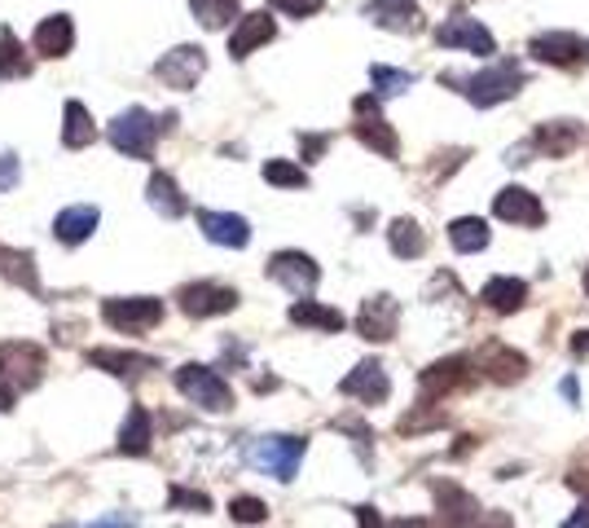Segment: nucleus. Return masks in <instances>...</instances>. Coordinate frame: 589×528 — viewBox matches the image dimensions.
Listing matches in <instances>:
<instances>
[{
  "mask_svg": "<svg viewBox=\"0 0 589 528\" xmlns=\"http://www.w3.org/2000/svg\"><path fill=\"white\" fill-rule=\"evenodd\" d=\"M475 370H484L493 384H520L528 375V357L506 348V344H489L480 357H475Z\"/></svg>",
  "mask_w": 589,
  "mask_h": 528,
  "instance_id": "nucleus-15",
  "label": "nucleus"
},
{
  "mask_svg": "<svg viewBox=\"0 0 589 528\" xmlns=\"http://www.w3.org/2000/svg\"><path fill=\"white\" fill-rule=\"evenodd\" d=\"M339 392L352 397V401H365V406H383V401L392 397V379H387V370H383L378 362H361L356 370L343 375Z\"/></svg>",
  "mask_w": 589,
  "mask_h": 528,
  "instance_id": "nucleus-11",
  "label": "nucleus"
},
{
  "mask_svg": "<svg viewBox=\"0 0 589 528\" xmlns=\"http://www.w3.org/2000/svg\"><path fill=\"white\" fill-rule=\"evenodd\" d=\"M449 84H458V93L471 106H497V101H511L528 84V75H524L520 62H497L480 75H449Z\"/></svg>",
  "mask_w": 589,
  "mask_h": 528,
  "instance_id": "nucleus-1",
  "label": "nucleus"
},
{
  "mask_svg": "<svg viewBox=\"0 0 589 528\" xmlns=\"http://www.w3.org/2000/svg\"><path fill=\"white\" fill-rule=\"evenodd\" d=\"M356 115H361V123H356V137L370 146V150H378V154H396L400 150V141H396V132H392V123L378 115V101L374 97H356Z\"/></svg>",
  "mask_w": 589,
  "mask_h": 528,
  "instance_id": "nucleus-14",
  "label": "nucleus"
},
{
  "mask_svg": "<svg viewBox=\"0 0 589 528\" xmlns=\"http://www.w3.org/2000/svg\"><path fill=\"white\" fill-rule=\"evenodd\" d=\"M303 150H308V159H312V154H321V150H325V141H321V137H308V141H303Z\"/></svg>",
  "mask_w": 589,
  "mask_h": 528,
  "instance_id": "nucleus-46",
  "label": "nucleus"
},
{
  "mask_svg": "<svg viewBox=\"0 0 589 528\" xmlns=\"http://www.w3.org/2000/svg\"><path fill=\"white\" fill-rule=\"evenodd\" d=\"M467 384H471V362H462V357H449V362H436L422 370V392H436V397L467 388Z\"/></svg>",
  "mask_w": 589,
  "mask_h": 528,
  "instance_id": "nucleus-27",
  "label": "nucleus"
},
{
  "mask_svg": "<svg viewBox=\"0 0 589 528\" xmlns=\"http://www.w3.org/2000/svg\"><path fill=\"white\" fill-rule=\"evenodd\" d=\"M88 366L115 375V379H137L146 370H154V357H141V353H119V348H93L88 353Z\"/></svg>",
  "mask_w": 589,
  "mask_h": 528,
  "instance_id": "nucleus-22",
  "label": "nucleus"
},
{
  "mask_svg": "<svg viewBox=\"0 0 589 528\" xmlns=\"http://www.w3.org/2000/svg\"><path fill=\"white\" fill-rule=\"evenodd\" d=\"M278 35V22L269 18V13H247L238 26H234V35H229V53L243 62V57H251L260 44H269Z\"/></svg>",
  "mask_w": 589,
  "mask_h": 528,
  "instance_id": "nucleus-19",
  "label": "nucleus"
},
{
  "mask_svg": "<svg viewBox=\"0 0 589 528\" xmlns=\"http://www.w3.org/2000/svg\"><path fill=\"white\" fill-rule=\"evenodd\" d=\"M4 410H13V392L0 384V414H4Z\"/></svg>",
  "mask_w": 589,
  "mask_h": 528,
  "instance_id": "nucleus-48",
  "label": "nucleus"
},
{
  "mask_svg": "<svg viewBox=\"0 0 589 528\" xmlns=\"http://www.w3.org/2000/svg\"><path fill=\"white\" fill-rule=\"evenodd\" d=\"M321 4L325 0H274V9L291 13V18H312V13H321Z\"/></svg>",
  "mask_w": 589,
  "mask_h": 528,
  "instance_id": "nucleus-40",
  "label": "nucleus"
},
{
  "mask_svg": "<svg viewBox=\"0 0 589 528\" xmlns=\"http://www.w3.org/2000/svg\"><path fill=\"white\" fill-rule=\"evenodd\" d=\"M356 525L361 528H383V520H378V511H374V507H356Z\"/></svg>",
  "mask_w": 589,
  "mask_h": 528,
  "instance_id": "nucleus-42",
  "label": "nucleus"
},
{
  "mask_svg": "<svg viewBox=\"0 0 589 528\" xmlns=\"http://www.w3.org/2000/svg\"><path fill=\"white\" fill-rule=\"evenodd\" d=\"M181 309L190 317H221V313H234L238 309V291L234 287H221V282H190L181 287Z\"/></svg>",
  "mask_w": 589,
  "mask_h": 528,
  "instance_id": "nucleus-8",
  "label": "nucleus"
},
{
  "mask_svg": "<svg viewBox=\"0 0 589 528\" xmlns=\"http://www.w3.org/2000/svg\"><path fill=\"white\" fill-rule=\"evenodd\" d=\"M449 243H453L458 251H484V247H489V225H484L480 216H458V220L449 225Z\"/></svg>",
  "mask_w": 589,
  "mask_h": 528,
  "instance_id": "nucleus-34",
  "label": "nucleus"
},
{
  "mask_svg": "<svg viewBox=\"0 0 589 528\" xmlns=\"http://www.w3.org/2000/svg\"><path fill=\"white\" fill-rule=\"evenodd\" d=\"M22 75H31V53H22L18 35L0 26V79H22Z\"/></svg>",
  "mask_w": 589,
  "mask_h": 528,
  "instance_id": "nucleus-33",
  "label": "nucleus"
},
{
  "mask_svg": "<svg viewBox=\"0 0 589 528\" xmlns=\"http://www.w3.org/2000/svg\"><path fill=\"white\" fill-rule=\"evenodd\" d=\"M493 216L506 220V225H524V229H533V225L546 220V207H542V198L528 194L524 185H506V190L493 198Z\"/></svg>",
  "mask_w": 589,
  "mask_h": 528,
  "instance_id": "nucleus-12",
  "label": "nucleus"
},
{
  "mask_svg": "<svg viewBox=\"0 0 589 528\" xmlns=\"http://www.w3.org/2000/svg\"><path fill=\"white\" fill-rule=\"evenodd\" d=\"M207 71V53L199 44H176L172 53H163L154 62V75L168 84V88H194Z\"/></svg>",
  "mask_w": 589,
  "mask_h": 528,
  "instance_id": "nucleus-7",
  "label": "nucleus"
},
{
  "mask_svg": "<svg viewBox=\"0 0 589 528\" xmlns=\"http://www.w3.org/2000/svg\"><path fill=\"white\" fill-rule=\"evenodd\" d=\"M18 176H22V168H18V154H0V190H13L18 185Z\"/></svg>",
  "mask_w": 589,
  "mask_h": 528,
  "instance_id": "nucleus-41",
  "label": "nucleus"
},
{
  "mask_svg": "<svg viewBox=\"0 0 589 528\" xmlns=\"http://www.w3.org/2000/svg\"><path fill=\"white\" fill-rule=\"evenodd\" d=\"M44 379V348L26 344V340H4L0 344V384L18 397L31 392Z\"/></svg>",
  "mask_w": 589,
  "mask_h": 528,
  "instance_id": "nucleus-4",
  "label": "nucleus"
},
{
  "mask_svg": "<svg viewBox=\"0 0 589 528\" xmlns=\"http://www.w3.org/2000/svg\"><path fill=\"white\" fill-rule=\"evenodd\" d=\"M396 322H400V304L392 295H370L356 313V331L370 340V344H387L396 335Z\"/></svg>",
  "mask_w": 589,
  "mask_h": 528,
  "instance_id": "nucleus-13",
  "label": "nucleus"
},
{
  "mask_svg": "<svg viewBox=\"0 0 589 528\" xmlns=\"http://www.w3.org/2000/svg\"><path fill=\"white\" fill-rule=\"evenodd\" d=\"M93 141H97V123H93L88 106L84 101H66L62 106V146L66 150H84Z\"/></svg>",
  "mask_w": 589,
  "mask_h": 528,
  "instance_id": "nucleus-24",
  "label": "nucleus"
},
{
  "mask_svg": "<svg viewBox=\"0 0 589 528\" xmlns=\"http://www.w3.org/2000/svg\"><path fill=\"white\" fill-rule=\"evenodd\" d=\"M159 128H163V123H159L150 110L132 106V110H124V115L110 119L106 137H110V146H115L119 154H128V159H150V154H154V141H159Z\"/></svg>",
  "mask_w": 589,
  "mask_h": 528,
  "instance_id": "nucleus-2",
  "label": "nucleus"
},
{
  "mask_svg": "<svg viewBox=\"0 0 589 528\" xmlns=\"http://www.w3.org/2000/svg\"><path fill=\"white\" fill-rule=\"evenodd\" d=\"M291 322L294 326H317V331H343V313L339 309H325V304H312V300H299L291 304Z\"/></svg>",
  "mask_w": 589,
  "mask_h": 528,
  "instance_id": "nucleus-32",
  "label": "nucleus"
},
{
  "mask_svg": "<svg viewBox=\"0 0 589 528\" xmlns=\"http://www.w3.org/2000/svg\"><path fill=\"white\" fill-rule=\"evenodd\" d=\"M400 528H427V525H422V520H405Z\"/></svg>",
  "mask_w": 589,
  "mask_h": 528,
  "instance_id": "nucleus-49",
  "label": "nucleus"
},
{
  "mask_svg": "<svg viewBox=\"0 0 589 528\" xmlns=\"http://www.w3.org/2000/svg\"><path fill=\"white\" fill-rule=\"evenodd\" d=\"M564 397H568V401H581V388H577V379H564Z\"/></svg>",
  "mask_w": 589,
  "mask_h": 528,
  "instance_id": "nucleus-47",
  "label": "nucleus"
},
{
  "mask_svg": "<svg viewBox=\"0 0 589 528\" xmlns=\"http://www.w3.org/2000/svg\"><path fill=\"white\" fill-rule=\"evenodd\" d=\"M146 198H150V207H154L159 216H168V220H181V216L190 212V203H185L181 185H176L168 172H154V176H150V185H146Z\"/></svg>",
  "mask_w": 589,
  "mask_h": 528,
  "instance_id": "nucleus-25",
  "label": "nucleus"
},
{
  "mask_svg": "<svg viewBox=\"0 0 589 528\" xmlns=\"http://www.w3.org/2000/svg\"><path fill=\"white\" fill-rule=\"evenodd\" d=\"M101 317H106V326H115L124 335H141L163 322V304L154 295H119V300H101Z\"/></svg>",
  "mask_w": 589,
  "mask_h": 528,
  "instance_id": "nucleus-5",
  "label": "nucleus"
},
{
  "mask_svg": "<svg viewBox=\"0 0 589 528\" xmlns=\"http://www.w3.org/2000/svg\"><path fill=\"white\" fill-rule=\"evenodd\" d=\"M431 494H436V511H440L445 528H471L475 525V498H471L467 489H458L453 481H436V485H431Z\"/></svg>",
  "mask_w": 589,
  "mask_h": 528,
  "instance_id": "nucleus-16",
  "label": "nucleus"
},
{
  "mask_svg": "<svg viewBox=\"0 0 589 528\" xmlns=\"http://www.w3.org/2000/svg\"><path fill=\"white\" fill-rule=\"evenodd\" d=\"M370 18L387 31H422V13H418V0H374L370 4Z\"/></svg>",
  "mask_w": 589,
  "mask_h": 528,
  "instance_id": "nucleus-23",
  "label": "nucleus"
},
{
  "mask_svg": "<svg viewBox=\"0 0 589 528\" xmlns=\"http://www.w3.org/2000/svg\"><path fill=\"white\" fill-rule=\"evenodd\" d=\"M176 392L190 397V401H194L199 410H207V414H229V410H234L229 384H225L216 370L199 366V362H190V366L176 370Z\"/></svg>",
  "mask_w": 589,
  "mask_h": 528,
  "instance_id": "nucleus-3",
  "label": "nucleus"
},
{
  "mask_svg": "<svg viewBox=\"0 0 589 528\" xmlns=\"http://www.w3.org/2000/svg\"><path fill=\"white\" fill-rule=\"evenodd\" d=\"M564 528H589V507H577V516H572Z\"/></svg>",
  "mask_w": 589,
  "mask_h": 528,
  "instance_id": "nucleus-45",
  "label": "nucleus"
},
{
  "mask_svg": "<svg viewBox=\"0 0 589 528\" xmlns=\"http://www.w3.org/2000/svg\"><path fill=\"white\" fill-rule=\"evenodd\" d=\"M436 40L440 44H449V49H467V53H475V57H489V53H497V40H493V31L484 26V22H475V18H449L445 26H436Z\"/></svg>",
  "mask_w": 589,
  "mask_h": 528,
  "instance_id": "nucleus-10",
  "label": "nucleus"
},
{
  "mask_svg": "<svg viewBox=\"0 0 589 528\" xmlns=\"http://www.w3.org/2000/svg\"><path fill=\"white\" fill-rule=\"evenodd\" d=\"M586 291H589V269H586Z\"/></svg>",
  "mask_w": 589,
  "mask_h": 528,
  "instance_id": "nucleus-50",
  "label": "nucleus"
},
{
  "mask_svg": "<svg viewBox=\"0 0 589 528\" xmlns=\"http://www.w3.org/2000/svg\"><path fill=\"white\" fill-rule=\"evenodd\" d=\"M572 357H589V331L572 335Z\"/></svg>",
  "mask_w": 589,
  "mask_h": 528,
  "instance_id": "nucleus-43",
  "label": "nucleus"
},
{
  "mask_svg": "<svg viewBox=\"0 0 589 528\" xmlns=\"http://www.w3.org/2000/svg\"><path fill=\"white\" fill-rule=\"evenodd\" d=\"M199 225H203L207 243H216V247H247L251 243V225L234 212H199Z\"/></svg>",
  "mask_w": 589,
  "mask_h": 528,
  "instance_id": "nucleus-21",
  "label": "nucleus"
},
{
  "mask_svg": "<svg viewBox=\"0 0 589 528\" xmlns=\"http://www.w3.org/2000/svg\"><path fill=\"white\" fill-rule=\"evenodd\" d=\"M247 459H251V467H260V472H269L274 481H294V472H299V459H303V437H265V441H256L251 450H247Z\"/></svg>",
  "mask_w": 589,
  "mask_h": 528,
  "instance_id": "nucleus-6",
  "label": "nucleus"
},
{
  "mask_svg": "<svg viewBox=\"0 0 589 528\" xmlns=\"http://www.w3.org/2000/svg\"><path fill=\"white\" fill-rule=\"evenodd\" d=\"M71 44H75V22H71V13H49V18L35 26V35H31V49H35L40 57H66Z\"/></svg>",
  "mask_w": 589,
  "mask_h": 528,
  "instance_id": "nucleus-17",
  "label": "nucleus"
},
{
  "mask_svg": "<svg viewBox=\"0 0 589 528\" xmlns=\"http://www.w3.org/2000/svg\"><path fill=\"white\" fill-rule=\"evenodd\" d=\"M581 53H586V40L572 35V31H542L533 40V57L537 62H550V66H572Z\"/></svg>",
  "mask_w": 589,
  "mask_h": 528,
  "instance_id": "nucleus-20",
  "label": "nucleus"
},
{
  "mask_svg": "<svg viewBox=\"0 0 589 528\" xmlns=\"http://www.w3.org/2000/svg\"><path fill=\"white\" fill-rule=\"evenodd\" d=\"M370 79H374V88H378L383 97H396V93H405V88L414 84V75H409V71H396V66H374Z\"/></svg>",
  "mask_w": 589,
  "mask_h": 528,
  "instance_id": "nucleus-37",
  "label": "nucleus"
},
{
  "mask_svg": "<svg viewBox=\"0 0 589 528\" xmlns=\"http://www.w3.org/2000/svg\"><path fill=\"white\" fill-rule=\"evenodd\" d=\"M387 243H392V251H396L400 260H418V256L427 251V234H422L414 220H392V225H387Z\"/></svg>",
  "mask_w": 589,
  "mask_h": 528,
  "instance_id": "nucleus-31",
  "label": "nucleus"
},
{
  "mask_svg": "<svg viewBox=\"0 0 589 528\" xmlns=\"http://www.w3.org/2000/svg\"><path fill=\"white\" fill-rule=\"evenodd\" d=\"M190 9L207 31H221L229 18H238V0H190Z\"/></svg>",
  "mask_w": 589,
  "mask_h": 528,
  "instance_id": "nucleus-35",
  "label": "nucleus"
},
{
  "mask_svg": "<svg viewBox=\"0 0 589 528\" xmlns=\"http://www.w3.org/2000/svg\"><path fill=\"white\" fill-rule=\"evenodd\" d=\"M269 278H274L278 287H287L291 295H308V291L321 282V269H317V260L303 256V251H278V256L269 260Z\"/></svg>",
  "mask_w": 589,
  "mask_h": 528,
  "instance_id": "nucleus-9",
  "label": "nucleus"
},
{
  "mask_svg": "<svg viewBox=\"0 0 589 528\" xmlns=\"http://www.w3.org/2000/svg\"><path fill=\"white\" fill-rule=\"evenodd\" d=\"M265 181H269V185H282V190H303V185H308V172L287 163V159H269V163H265Z\"/></svg>",
  "mask_w": 589,
  "mask_h": 528,
  "instance_id": "nucleus-36",
  "label": "nucleus"
},
{
  "mask_svg": "<svg viewBox=\"0 0 589 528\" xmlns=\"http://www.w3.org/2000/svg\"><path fill=\"white\" fill-rule=\"evenodd\" d=\"M581 141H586V128H581L577 119H550V123H542V128L533 132V146H537L542 154H555V159L572 154Z\"/></svg>",
  "mask_w": 589,
  "mask_h": 528,
  "instance_id": "nucleus-18",
  "label": "nucleus"
},
{
  "mask_svg": "<svg viewBox=\"0 0 589 528\" xmlns=\"http://www.w3.org/2000/svg\"><path fill=\"white\" fill-rule=\"evenodd\" d=\"M0 278L40 295V273H35V256L31 251H18V247H0Z\"/></svg>",
  "mask_w": 589,
  "mask_h": 528,
  "instance_id": "nucleus-28",
  "label": "nucleus"
},
{
  "mask_svg": "<svg viewBox=\"0 0 589 528\" xmlns=\"http://www.w3.org/2000/svg\"><path fill=\"white\" fill-rule=\"evenodd\" d=\"M93 229H97V207H66V212L53 220V238H57L62 247H79V243H88Z\"/></svg>",
  "mask_w": 589,
  "mask_h": 528,
  "instance_id": "nucleus-26",
  "label": "nucleus"
},
{
  "mask_svg": "<svg viewBox=\"0 0 589 528\" xmlns=\"http://www.w3.org/2000/svg\"><path fill=\"white\" fill-rule=\"evenodd\" d=\"M168 503H172L176 511H212V498H207V494H194V489H172Z\"/></svg>",
  "mask_w": 589,
  "mask_h": 528,
  "instance_id": "nucleus-39",
  "label": "nucleus"
},
{
  "mask_svg": "<svg viewBox=\"0 0 589 528\" xmlns=\"http://www.w3.org/2000/svg\"><path fill=\"white\" fill-rule=\"evenodd\" d=\"M119 454H128V459L150 454V414L141 406H132L128 419H124V428H119Z\"/></svg>",
  "mask_w": 589,
  "mask_h": 528,
  "instance_id": "nucleus-30",
  "label": "nucleus"
},
{
  "mask_svg": "<svg viewBox=\"0 0 589 528\" xmlns=\"http://www.w3.org/2000/svg\"><path fill=\"white\" fill-rule=\"evenodd\" d=\"M57 528H71V525H57Z\"/></svg>",
  "mask_w": 589,
  "mask_h": 528,
  "instance_id": "nucleus-51",
  "label": "nucleus"
},
{
  "mask_svg": "<svg viewBox=\"0 0 589 528\" xmlns=\"http://www.w3.org/2000/svg\"><path fill=\"white\" fill-rule=\"evenodd\" d=\"M229 516H234L238 525H265V520H269V507H265L260 498H234Z\"/></svg>",
  "mask_w": 589,
  "mask_h": 528,
  "instance_id": "nucleus-38",
  "label": "nucleus"
},
{
  "mask_svg": "<svg viewBox=\"0 0 589 528\" xmlns=\"http://www.w3.org/2000/svg\"><path fill=\"white\" fill-rule=\"evenodd\" d=\"M480 300H484L493 313H520L524 300H528V282H524V278H493V282L480 291Z\"/></svg>",
  "mask_w": 589,
  "mask_h": 528,
  "instance_id": "nucleus-29",
  "label": "nucleus"
},
{
  "mask_svg": "<svg viewBox=\"0 0 589 528\" xmlns=\"http://www.w3.org/2000/svg\"><path fill=\"white\" fill-rule=\"evenodd\" d=\"M88 528H132V520H128V516H106V520H97V525H88Z\"/></svg>",
  "mask_w": 589,
  "mask_h": 528,
  "instance_id": "nucleus-44",
  "label": "nucleus"
}]
</instances>
